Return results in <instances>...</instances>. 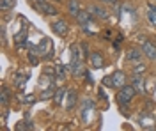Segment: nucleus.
<instances>
[{"label": "nucleus", "mask_w": 156, "mask_h": 131, "mask_svg": "<svg viewBox=\"0 0 156 131\" xmlns=\"http://www.w3.org/2000/svg\"><path fill=\"white\" fill-rule=\"evenodd\" d=\"M142 51L149 60H156V46L151 43V41L142 39Z\"/></svg>", "instance_id": "423d86ee"}, {"label": "nucleus", "mask_w": 156, "mask_h": 131, "mask_svg": "<svg viewBox=\"0 0 156 131\" xmlns=\"http://www.w3.org/2000/svg\"><path fill=\"white\" fill-rule=\"evenodd\" d=\"M89 62H90V66H92L94 69H101V67L105 66V59H103V55H101L99 51H92V53L89 55Z\"/></svg>", "instance_id": "0eeeda50"}, {"label": "nucleus", "mask_w": 156, "mask_h": 131, "mask_svg": "<svg viewBox=\"0 0 156 131\" xmlns=\"http://www.w3.org/2000/svg\"><path fill=\"white\" fill-rule=\"evenodd\" d=\"M9 89L7 87H2V91H0V103H2V106H7V103H9Z\"/></svg>", "instance_id": "2eb2a0df"}, {"label": "nucleus", "mask_w": 156, "mask_h": 131, "mask_svg": "<svg viewBox=\"0 0 156 131\" xmlns=\"http://www.w3.org/2000/svg\"><path fill=\"white\" fill-rule=\"evenodd\" d=\"M138 124L142 128H146V129H153L156 124V115L154 113H142L138 117Z\"/></svg>", "instance_id": "20e7f679"}, {"label": "nucleus", "mask_w": 156, "mask_h": 131, "mask_svg": "<svg viewBox=\"0 0 156 131\" xmlns=\"http://www.w3.org/2000/svg\"><path fill=\"white\" fill-rule=\"evenodd\" d=\"M142 55H144L142 48H140V50H138V48H133V50H129L126 53V60L128 62H138L142 59Z\"/></svg>", "instance_id": "9b49d317"}, {"label": "nucleus", "mask_w": 156, "mask_h": 131, "mask_svg": "<svg viewBox=\"0 0 156 131\" xmlns=\"http://www.w3.org/2000/svg\"><path fill=\"white\" fill-rule=\"evenodd\" d=\"M39 57H44V59H48V57H51V53H53V46H51V39H48V37H43L41 39V43H39Z\"/></svg>", "instance_id": "7ed1b4c3"}, {"label": "nucleus", "mask_w": 156, "mask_h": 131, "mask_svg": "<svg viewBox=\"0 0 156 131\" xmlns=\"http://www.w3.org/2000/svg\"><path fill=\"white\" fill-rule=\"evenodd\" d=\"M51 30L55 32L57 36H68L69 32V25L66 20H55L51 23Z\"/></svg>", "instance_id": "39448f33"}, {"label": "nucleus", "mask_w": 156, "mask_h": 131, "mask_svg": "<svg viewBox=\"0 0 156 131\" xmlns=\"http://www.w3.org/2000/svg\"><path fill=\"white\" fill-rule=\"evenodd\" d=\"M154 2H156V0H154Z\"/></svg>", "instance_id": "393cba45"}, {"label": "nucleus", "mask_w": 156, "mask_h": 131, "mask_svg": "<svg viewBox=\"0 0 156 131\" xmlns=\"http://www.w3.org/2000/svg\"><path fill=\"white\" fill-rule=\"evenodd\" d=\"M66 94H68V89H64V87H62V89H58V91H55V103L60 105L62 99L66 98Z\"/></svg>", "instance_id": "dca6fc26"}, {"label": "nucleus", "mask_w": 156, "mask_h": 131, "mask_svg": "<svg viewBox=\"0 0 156 131\" xmlns=\"http://www.w3.org/2000/svg\"><path fill=\"white\" fill-rule=\"evenodd\" d=\"M51 96H55V91H53V87H50L46 92H43V94H41V98H43V99H48V98H51Z\"/></svg>", "instance_id": "aec40b11"}, {"label": "nucleus", "mask_w": 156, "mask_h": 131, "mask_svg": "<svg viewBox=\"0 0 156 131\" xmlns=\"http://www.w3.org/2000/svg\"><path fill=\"white\" fill-rule=\"evenodd\" d=\"M105 85H107V87H114V81H112V76H107V78H105Z\"/></svg>", "instance_id": "412c9836"}, {"label": "nucleus", "mask_w": 156, "mask_h": 131, "mask_svg": "<svg viewBox=\"0 0 156 131\" xmlns=\"http://www.w3.org/2000/svg\"><path fill=\"white\" fill-rule=\"evenodd\" d=\"M144 83H146V81H144V78H142V74H135V76H133V83H131V85L135 87L136 92H146Z\"/></svg>", "instance_id": "f8f14e48"}, {"label": "nucleus", "mask_w": 156, "mask_h": 131, "mask_svg": "<svg viewBox=\"0 0 156 131\" xmlns=\"http://www.w3.org/2000/svg\"><path fill=\"white\" fill-rule=\"evenodd\" d=\"M89 12L94 16V18H99V20H108V11L101 5H90L89 7Z\"/></svg>", "instance_id": "6e6552de"}, {"label": "nucleus", "mask_w": 156, "mask_h": 131, "mask_svg": "<svg viewBox=\"0 0 156 131\" xmlns=\"http://www.w3.org/2000/svg\"><path fill=\"white\" fill-rule=\"evenodd\" d=\"M146 71H147L146 64H136L135 67H133V74H144Z\"/></svg>", "instance_id": "6ab92c4d"}, {"label": "nucleus", "mask_w": 156, "mask_h": 131, "mask_svg": "<svg viewBox=\"0 0 156 131\" xmlns=\"http://www.w3.org/2000/svg\"><path fill=\"white\" fill-rule=\"evenodd\" d=\"M147 21L151 25H156V9L154 7H149V11H147Z\"/></svg>", "instance_id": "a211bd4d"}, {"label": "nucleus", "mask_w": 156, "mask_h": 131, "mask_svg": "<svg viewBox=\"0 0 156 131\" xmlns=\"http://www.w3.org/2000/svg\"><path fill=\"white\" fill-rule=\"evenodd\" d=\"M92 18H94V16H92V14H90L89 11H83V9L80 11V12H78V16H76L78 23H80V25H82L83 29H85L87 25H90V23H92Z\"/></svg>", "instance_id": "9d476101"}, {"label": "nucleus", "mask_w": 156, "mask_h": 131, "mask_svg": "<svg viewBox=\"0 0 156 131\" xmlns=\"http://www.w3.org/2000/svg\"><path fill=\"white\" fill-rule=\"evenodd\" d=\"M151 7H153V5H151ZM154 9H156V5H154Z\"/></svg>", "instance_id": "b1692460"}, {"label": "nucleus", "mask_w": 156, "mask_h": 131, "mask_svg": "<svg viewBox=\"0 0 156 131\" xmlns=\"http://www.w3.org/2000/svg\"><path fill=\"white\" fill-rule=\"evenodd\" d=\"M32 5H34V9L41 12V14H46V16H53V14H57L58 9L55 5H51L48 4L46 0H37V2H32Z\"/></svg>", "instance_id": "f03ea898"}, {"label": "nucleus", "mask_w": 156, "mask_h": 131, "mask_svg": "<svg viewBox=\"0 0 156 131\" xmlns=\"http://www.w3.org/2000/svg\"><path fill=\"white\" fill-rule=\"evenodd\" d=\"M14 0H0V9L2 11H9V9H12L14 7Z\"/></svg>", "instance_id": "f3484780"}, {"label": "nucleus", "mask_w": 156, "mask_h": 131, "mask_svg": "<svg viewBox=\"0 0 156 131\" xmlns=\"http://www.w3.org/2000/svg\"><path fill=\"white\" fill-rule=\"evenodd\" d=\"M32 2H37V0H32Z\"/></svg>", "instance_id": "5701e85b"}, {"label": "nucleus", "mask_w": 156, "mask_h": 131, "mask_svg": "<svg viewBox=\"0 0 156 131\" xmlns=\"http://www.w3.org/2000/svg\"><path fill=\"white\" fill-rule=\"evenodd\" d=\"M103 2H115V0H103Z\"/></svg>", "instance_id": "4be33fe9"}, {"label": "nucleus", "mask_w": 156, "mask_h": 131, "mask_svg": "<svg viewBox=\"0 0 156 131\" xmlns=\"http://www.w3.org/2000/svg\"><path fill=\"white\" fill-rule=\"evenodd\" d=\"M68 11H69V14H71V16H75V18H76L78 12L82 11V7H80V2H78V0H69Z\"/></svg>", "instance_id": "ddd939ff"}, {"label": "nucleus", "mask_w": 156, "mask_h": 131, "mask_svg": "<svg viewBox=\"0 0 156 131\" xmlns=\"http://www.w3.org/2000/svg\"><path fill=\"white\" fill-rule=\"evenodd\" d=\"M135 87L133 85H122L121 89H119V92H117V101H119V105L121 106H124V105H129L131 101H133V98H135Z\"/></svg>", "instance_id": "f257e3e1"}, {"label": "nucleus", "mask_w": 156, "mask_h": 131, "mask_svg": "<svg viewBox=\"0 0 156 131\" xmlns=\"http://www.w3.org/2000/svg\"><path fill=\"white\" fill-rule=\"evenodd\" d=\"M75 103H76V92L71 89V91H68V94H66V108L71 110V108L75 106Z\"/></svg>", "instance_id": "4468645a"}, {"label": "nucleus", "mask_w": 156, "mask_h": 131, "mask_svg": "<svg viewBox=\"0 0 156 131\" xmlns=\"http://www.w3.org/2000/svg\"><path fill=\"white\" fill-rule=\"evenodd\" d=\"M112 81H114V87L121 89L122 85H126V73H124V71H115V73H112Z\"/></svg>", "instance_id": "1a4fd4ad"}]
</instances>
